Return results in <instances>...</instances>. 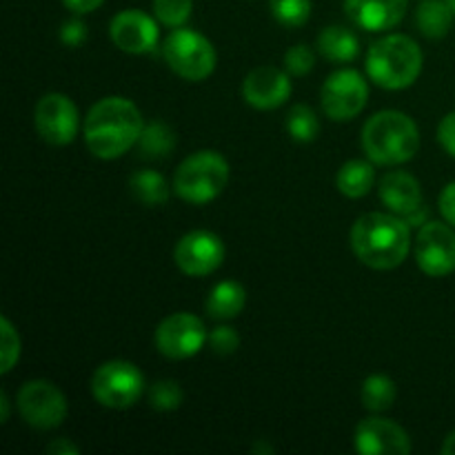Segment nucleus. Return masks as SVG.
<instances>
[{
    "label": "nucleus",
    "mask_w": 455,
    "mask_h": 455,
    "mask_svg": "<svg viewBox=\"0 0 455 455\" xmlns=\"http://www.w3.org/2000/svg\"><path fill=\"white\" fill-rule=\"evenodd\" d=\"M145 123L129 98L109 96L98 100L84 118V142L100 160H116L138 145Z\"/></svg>",
    "instance_id": "obj_1"
},
{
    "label": "nucleus",
    "mask_w": 455,
    "mask_h": 455,
    "mask_svg": "<svg viewBox=\"0 0 455 455\" xmlns=\"http://www.w3.org/2000/svg\"><path fill=\"white\" fill-rule=\"evenodd\" d=\"M411 247L409 222L391 213H364L351 227V249L363 265L378 271L395 269Z\"/></svg>",
    "instance_id": "obj_2"
},
{
    "label": "nucleus",
    "mask_w": 455,
    "mask_h": 455,
    "mask_svg": "<svg viewBox=\"0 0 455 455\" xmlns=\"http://www.w3.org/2000/svg\"><path fill=\"white\" fill-rule=\"evenodd\" d=\"M363 147L369 160L376 164H403L418 154L420 132L413 118L403 111H378L363 129Z\"/></svg>",
    "instance_id": "obj_3"
},
{
    "label": "nucleus",
    "mask_w": 455,
    "mask_h": 455,
    "mask_svg": "<svg viewBox=\"0 0 455 455\" xmlns=\"http://www.w3.org/2000/svg\"><path fill=\"white\" fill-rule=\"evenodd\" d=\"M422 71V49L404 34H391L371 44L367 74L378 87L398 92L411 87Z\"/></svg>",
    "instance_id": "obj_4"
},
{
    "label": "nucleus",
    "mask_w": 455,
    "mask_h": 455,
    "mask_svg": "<svg viewBox=\"0 0 455 455\" xmlns=\"http://www.w3.org/2000/svg\"><path fill=\"white\" fill-rule=\"evenodd\" d=\"M231 169L218 151H196L185 158L173 176V191L185 203L207 204L225 191Z\"/></svg>",
    "instance_id": "obj_5"
},
{
    "label": "nucleus",
    "mask_w": 455,
    "mask_h": 455,
    "mask_svg": "<svg viewBox=\"0 0 455 455\" xmlns=\"http://www.w3.org/2000/svg\"><path fill=\"white\" fill-rule=\"evenodd\" d=\"M163 56L173 74L185 80H194V83L209 78L218 60L216 49L203 34L194 29H180V27L164 38Z\"/></svg>",
    "instance_id": "obj_6"
},
{
    "label": "nucleus",
    "mask_w": 455,
    "mask_h": 455,
    "mask_svg": "<svg viewBox=\"0 0 455 455\" xmlns=\"http://www.w3.org/2000/svg\"><path fill=\"white\" fill-rule=\"evenodd\" d=\"M145 391V376L127 360H111L100 364L92 378V394L102 407L129 409Z\"/></svg>",
    "instance_id": "obj_7"
},
{
    "label": "nucleus",
    "mask_w": 455,
    "mask_h": 455,
    "mask_svg": "<svg viewBox=\"0 0 455 455\" xmlns=\"http://www.w3.org/2000/svg\"><path fill=\"white\" fill-rule=\"evenodd\" d=\"M18 411L29 427L49 431L65 422L67 400L53 382L29 380L18 391Z\"/></svg>",
    "instance_id": "obj_8"
},
{
    "label": "nucleus",
    "mask_w": 455,
    "mask_h": 455,
    "mask_svg": "<svg viewBox=\"0 0 455 455\" xmlns=\"http://www.w3.org/2000/svg\"><path fill=\"white\" fill-rule=\"evenodd\" d=\"M369 98V84L355 69H338L324 80L320 100L324 114L331 120L345 123L364 109Z\"/></svg>",
    "instance_id": "obj_9"
},
{
    "label": "nucleus",
    "mask_w": 455,
    "mask_h": 455,
    "mask_svg": "<svg viewBox=\"0 0 455 455\" xmlns=\"http://www.w3.org/2000/svg\"><path fill=\"white\" fill-rule=\"evenodd\" d=\"M209 340L203 320L194 314H173L164 318L156 329V347L172 360H185L198 354Z\"/></svg>",
    "instance_id": "obj_10"
},
{
    "label": "nucleus",
    "mask_w": 455,
    "mask_h": 455,
    "mask_svg": "<svg viewBox=\"0 0 455 455\" xmlns=\"http://www.w3.org/2000/svg\"><path fill=\"white\" fill-rule=\"evenodd\" d=\"M416 262L431 278L455 271V234L443 222H425L416 238Z\"/></svg>",
    "instance_id": "obj_11"
},
{
    "label": "nucleus",
    "mask_w": 455,
    "mask_h": 455,
    "mask_svg": "<svg viewBox=\"0 0 455 455\" xmlns=\"http://www.w3.org/2000/svg\"><path fill=\"white\" fill-rule=\"evenodd\" d=\"M34 123L44 142L69 145L78 133V109L65 93H47L36 105Z\"/></svg>",
    "instance_id": "obj_12"
},
{
    "label": "nucleus",
    "mask_w": 455,
    "mask_h": 455,
    "mask_svg": "<svg viewBox=\"0 0 455 455\" xmlns=\"http://www.w3.org/2000/svg\"><path fill=\"white\" fill-rule=\"evenodd\" d=\"M173 260L182 274L194 275V278L209 275L220 269L225 260V244L212 231H191L178 240L173 249Z\"/></svg>",
    "instance_id": "obj_13"
},
{
    "label": "nucleus",
    "mask_w": 455,
    "mask_h": 455,
    "mask_svg": "<svg viewBox=\"0 0 455 455\" xmlns=\"http://www.w3.org/2000/svg\"><path fill=\"white\" fill-rule=\"evenodd\" d=\"M355 451L363 455H407L411 453V440L400 425L387 418L360 420L354 434Z\"/></svg>",
    "instance_id": "obj_14"
},
{
    "label": "nucleus",
    "mask_w": 455,
    "mask_h": 455,
    "mask_svg": "<svg viewBox=\"0 0 455 455\" xmlns=\"http://www.w3.org/2000/svg\"><path fill=\"white\" fill-rule=\"evenodd\" d=\"M109 34L116 47L127 53H147L158 44V25L140 9H127L114 16Z\"/></svg>",
    "instance_id": "obj_15"
},
{
    "label": "nucleus",
    "mask_w": 455,
    "mask_h": 455,
    "mask_svg": "<svg viewBox=\"0 0 455 455\" xmlns=\"http://www.w3.org/2000/svg\"><path fill=\"white\" fill-rule=\"evenodd\" d=\"M243 96L256 109H278L291 96V80L275 67H258L244 78Z\"/></svg>",
    "instance_id": "obj_16"
},
{
    "label": "nucleus",
    "mask_w": 455,
    "mask_h": 455,
    "mask_svg": "<svg viewBox=\"0 0 455 455\" xmlns=\"http://www.w3.org/2000/svg\"><path fill=\"white\" fill-rule=\"evenodd\" d=\"M345 12L360 29L387 31L403 22L407 0H345Z\"/></svg>",
    "instance_id": "obj_17"
},
{
    "label": "nucleus",
    "mask_w": 455,
    "mask_h": 455,
    "mask_svg": "<svg viewBox=\"0 0 455 455\" xmlns=\"http://www.w3.org/2000/svg\"><path fill=\"white\" fill-rule=\"evenodd\" d=\"M380 200L395 216H409L422 207L420 182L407 172H389L380 180Z\"/></svg>",
    "instance_id": "obj_18"
},
{
    "label": "nucleus",
    "mask_w": 455,
    "mask_h": 455,
    "mask_svg": "<svg viewBox=\"0 0 455 455\" xmlns=\"http://www.w3.org/2000/svg\"><path fill=\"white\" fill-rule=\"evenodd\" d=\"M247 305V291L235 280H225L212 289L207 298V314L213 320H231Z\"/></svg>",
    "instance_id": "obj_19"
},
{
    "label": "nucleus",
    "mask_w": 455,
    "mask_h": 455,
    "mask_svg": "<svg viewBox=\"0 0 455 455\" xmlns=\"http://www.w3.org/2000/svg\"><path fill=\"white\" fill-rule=\"evenodd\" d=\"M318 52L331 62H351L358 58L360 43L351 29L331 25L318 36Z\"/></svg>",
    "instance_id": "obj_20"
},
{
    "label": "nucleus",
    "mask_w": 455,
    "mask_h": 455,
    "mask_svg": "<svg viewBox=\"0 0 455 455\" xmlns=\"http://www.w3.org/2000/svg\"><path fill=\"white\" fill-rule=\"evenodd\" d=\"M373 180H376V172L373 164L367 160H349L340 167L336 176L338 191L347 198H363L371 191Z\"/></svg>",
    "instance_id": "obj_21"
},
{
    "label": "nucleus",
    "mask_w": 455,
    "mask_h": 455,
    "mask_svg": "<svg viewBox=\"0 0 455 455\" xmlns=\"http://www.w3.org/2000/svg\"><path fill=\"white\" fill-rule=\"evenodd\" d=\"M453 16L455 13L447 4V0H425L416 12V25L422 36L440 40L451 29Z\"/></svg>",
    "instance_id": "obj_22"
},
{
    "label": "nucleus",
    "mask_w": 455,
    "mask_h": 455,
    "mask_svg": "<svg viewBox=\"0 0 455 455\" xmlns=\"http://www.w3.org/2000/svg\"><path fill=\"white\" fill-rule=\"evenodd\" d=\"M129 189L136 196L138 203L149 204V207H158L169 200V185L158 172L154 169H140L129 180Z\"/></svg>",
    "instance_id": "obj_23"
},
{
    "label": "nucleus",
    "mask_w": 455,
    "mask_h": 455,
    "mask_svg": "<svg viewBox=\"0 0 455 455\" xmlns=\"http://www.w3.org/2000/svg\"><path fill=\"white\" fill-rule=\"evenodd\" d=\"M176 147V133L164 123H149L138 138V151L142 158H167Z\"/></svg>",
    "instance_id": "obj_24"
},
{
    "label": "nucleus",
    "mask_w": 455,
    "mask_h": 455,
    "mask_svg": "<svg viewBox=\"0 0 455 455\" xmlns=\"http://www.w3.org/2000/svg\"><path fill=\"white\" fill-rule=\"evenodd\" d=\"M360 395H363L364 409L373 413L387 411L395 403V382L391 378L382 376V373H373L364 380Z\"/></svg>",
    "instance_id": "obj_25"
},
{
    "label": "nucleus",
    "mask_w": 455,
    "mask_h": 455,
    "mask_svg": "<svg viewBox=\"0 0 455 455\" xmlns=\"http://www.w3.org/2000/svg\"><path fill=\"white\" fill-rule=\"evenodd\" d=\"M287 132L296 142H314L320 133V120L307 105H293L287 114Z\"/></svg>",
    "instance_id": "obj_26"
},
{
    "label": "nucleus",
    "mask_w": 455,
    "mask_h": 455,
    "mask_svg": "<svg viewBox=\"0 0 455 455\" xmlns=\"http://www.w3.org/2000/svg\"><path fill=\"white\" fill-rule=\"evenodd\" d=\"M269 7L284 27H302L311 16V0H269Z\"/></svg>",
    "instance_id": "obj_27"
},
{
    "label": "nucleus",
    "mask_w": 455,
    "mask_h": 455,
    "mask_svg": "<svg viewBox=\"0 0 455 455\" xmlns=\"http://www.w3.org/2000/svg\"><path fill=\"white\" fill-rule=\"evenodd\" d=\"M194 9V0H154V13L164 27H178L185 25Z\"/></svg>",
    "instance_id": "obj_28"
},
{
    "label": "nucleus",
    "mask_w": 455,
    "mask_h": 455,
    "mask_svg": "<svg viewBox=\"0 0 455 455\" xmlns=\"http://www.w3.org/2000/svg\"><path fill=\"white\" fill-rule=\"evenodd\" d=\"M185 400L182 387L176 380H158L149 389V404L156 411H173Z\"/></svg>",
    "instance_id": "obj_29"
},
{
    "label": "nucleus",
    "mask_w": 455,
    "mask_h": 455,
    "mask_svg": "<svg viewBox=\"0 0 455 455\" xmlns=\"http://www.w3.org/2000/svg\"><path fill=\"white\" fill-rule=\"evenodd\" d=\"M0 338H3V364H0V373H9L13 364L20 358V338H18L16 329L7 318L0 320Z\"/></svg>",
    "instance_id": "obj_30"
},
{
    "label": "nucleus",
    "mask_w": 455,
    "mask_h": 455,
    "mask_svg": "<svg viewBox=\"0 0 455 455\" xmlns=\"http://www.w3.org/2000/svg\"><path fill=\"white\" fill-rule=\"evenodd\" d=\"M315 65V53L311 52L309 44H293L284 53V69L291 76H307Z\"/></svg>",
    "instance_id": "obj_31"
},
{
    "label": "nucleus",
    "mask_w": 455,
    "mask_h": 455,
    "mask_svg": "<svg viewBox=\"0 0 455 455\" xmlns=\"http://www.w3.org/2000/svg\"><path fill=\"white\" fill-rule=\"evenodd\" d=\"M209 347H212L213 354L218 355H231L238 351L240 347V336L235 333V329L231 327H218L209 333Z\"/></svg>",
    "instance_id": "obj_32"
},
{
    "label": "nucleus",
    "mask_w": 455,
    "mask_h": 455,
    "mask_svg": "<svg viewBox=\"0 0 455 455\" xmlns=\"http://www.w3.org/2000/svg\"><path fill=\"white\" fill-rule=\"evenodd\" d=\"M87 38V27L83 20H67L60 29V40L67 47H78Z\"/></svg>",
    "instance_id": "obj_33"
},
{
    "label": "nucleus",
    "mask_w": 455,
    "mask_h": 455,
    "mask_svg": "<svg viewBox=\"0 0 455 455\" xmlns=\"http://www.w3.org/2000/svg\"><path fill=\"white\" fill-rule=\"evenodd\" d=\"M438 140H440V145L444 147V151H447V154H451L455 158V111L453 114L444 116L443 123H440Z\"/></svg>",
    "instance_id": "obj_34"
},
{
    "label": "nucleus",
    "mask_w": 455,
    "mask_h": 455,
    "mask_svg": "<svg viewBox=\"0 0 455 455\" xmlns=\"http://www.w3.org/2000/svg\"><path fill=\"white\" fill-rule=\"evenodd\" d=\"M440 213L449 225L455 227V182L444 187L443 194H440Z\"/></svg>",
    "instance_id": "obj_35"
},
{
    "label": "nucleus",
    "mask_w": 455,
    "mask_h": 455,
    "mask_svg": "<svg viewBox=\"0 0 455 455\" xmlns=\"http://www.w3.org/2000/svg\"><path fill=\"white\" fill-rule=\"evenodd\" d=\"M65 3V7L69 9V12L78 13V16H83V13H89V12H96L98 7H100L105 0H62Z\"/></svg>",
    "instance_id": "obj_36"
},
{
    "label": "nucleus",
    "mask_w": 455,
    "mask_h": 455,
    "mask_svg": "<svg viewBox=\"0 0 455 455\" xmlns=\"http://www.w3.org/2000/svg\"><path fill=\"white\" fill-rule=\"evenodd\" d=\"M47 453H53V455H60V453H65V455H78L80 449L76 447L74 443H69V440L60 438V440H56V443L49 444Z\"/></svg>",
    "instance_id": "obj_37"
},
{
    "label": "nucleus",
    "mask_w": 455,
    "mask_h": 455,
    "mask_svg": "<svg viewBox=\"0 0 455 455\" xmlns=\"http://www.w3.org/2000/svg\"><path fill=\"white\" fill-rule=\"evenodd\" d=\"M443 455H455V431H451V434L447 435V440H444Z\"/></svg>",
    "instance_id": "obj_38"
},
{
    "label": "nucleus",
    "mask_w": 455,
    "mask_h": 455,
    "mask_svg": "<svg viewBox=\"0 0 455 455\" xmlns=\"http://www.w3.org/2000/svg\"><path fill=\"white\" fill-rule=\"evenodd\" d=\"M0 407H3V416H0V422H7L9 420V400H7V394H0Z\"/></svg>",
    "instance_id": "obj_39"
},
{
    "label": "nucleus",
    "mask_w": 455,
    "mask_h": 455,
    "mask_svg": "<svg viewBox=\"0 0 455 455\" xmlns=\"http://www.w3.org/2000/svg\"><path fill=\"white\" fill-rule=\"evenodd\" d=\"M447 4H449V7H451V12L455 13V0H447Z\"/></svg>",
    "instance_id": "obj_40"
}]
</instances>
